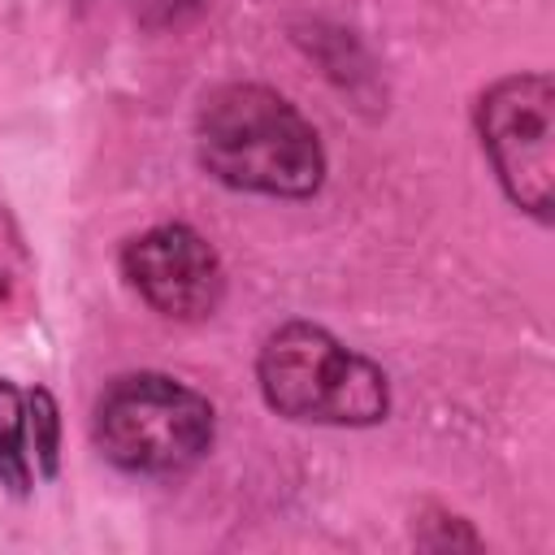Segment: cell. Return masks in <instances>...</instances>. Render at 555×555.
<instances>
[{
    "mask_svg": "<svg viewBox=\"0 0 555 555\" xmlns=\"http://www.w3.org/2000/svg\"><path fill=\"white\" fill-rule=\"evenodd\" d=\"M195 156L234 191L308 199L325 182L317 126L264 82H221L195 108Z\"/></svg>",
    "mask_w": 555,
    "mask_h": 555,
    "instance_id": "6da1fadb",
    "label": "cell"
},
{
    "mask_svg": "<svg viewBox=\"0 0 555 555\" xmlns=\"http://www.w3.org/2000/svg\"><path fill=\"white\" fill-rule=\"evenodd\" d=\"M256 386L278 416L299 425L364 429L390 412L386 373L312 321H286L264 338Z\"/></svg>",
    "mask_w": 555,
    "mask_h": 555,
    "instance_id": "7a4b0ae2",
    "label": "cell"
},
{
    "mask_svg": "<svg viewBox=\"0 0 555 555\" xmlns=\"http://www.w3.org/2000/svg\"><path fill=\"white\" fill-rule=\"evenodd\" d=\"M217 434L212 403L169 373H121L113 377L91 416L100 455L130 477H178L191 473Z\"/></svg>",
    "mask_w": 555,
    "mask_h": 555,
    "instance_id": "3957f363",
    "label": "cell"
},
{
    "mask_svg": "<svg viewBox=\"0 0 555 555\" xmlns=\"http://www.w3.org/2000/svg\"><path fill=\"white\" fill-rule=\"evenodd\" d=\"M481 152L503 195L533 221L555 212V82L542 69L490 82L473 108Z\"/></svg>",
    "mask_w": 555,
    "mask_h": 555,
    "instance_id": "277c9868",
    "label": "cell"
},
{
    "mask_svg": "<svg viewBox=\"0 0 555 555\" xmlns=\"http://www.w3.org/2000/svg\"><path fill=\"white\" fill-rule=\"evenodd\" d=\"M121 273L139 299L169 321H204L225 299V269L217 247L182 221L134 234L121 247Z\"/></svg>",
    "mask_w": 555,
    "mask_h": 555,
    "instance_id": "5b68a950",
    "label": "cell"
},
{
    "mask_svg": "<svg viewBox=\"0 0 555 555\" xmlns=\"http://www.w3.org/2000/svg\"><path fill=\"white\" fill-rule=\"evenodd\" d=\"M295 43L356 100H364L369 91H377V74H373V61L364 56V48L351 39V30H338V26H325V22H312V26H299Z\"/></svg>",
    "mask_w": 555,
    "mask_h": 555,
    "instance_id": "8992f818",
    "label": "cell"
},
{
    "mask_svg": "<svg viewBox=\"0 0 555 555\" xmlns=\"http://www.w3.org/2000/svg\"><path fill=\"white\" fill-rule=\"evenodd\" d=\"M35 477L30 464V442H26V395L0 377V486L9 494H26Z\"/></svg>",
    "mask_w": 555,
    "mask_h": 555,
    "instance_id": "52a82bcc",
    "label": "cell"
},
{
    "mask_svg": "<svg viewBox=\"0 0 555 555\" xmlns=\"http://www.w3.org/2000/svg\"><path fill=\"white\" fill-rule=\"evenodd\" d=\"M26 442H30V464L43 481L56 477L61 468V408L52 399V390L35 386L26 395Z\"/></svg>",
    "mask_w": 555,
    "mask_h": 555,
    "instance_id": "ba28073f",
    "label": "cell"
},
{
    "mask_svg": "<svg viewBox=\"0 0 555 555\" xmlns=\"http://www.w3.org/2000/svg\"><path fill=\"white\" fill-rule=\"evenodd\" d=\"M421 516H425V520H434V525H438V533L416 538V546H425V551H455V546L477 551V546H481V538L468 529V520H464V516H451V512H442V507H425Z\"/></svg>",
    "mask_w": 555,
    "mask_h": 555,
    "instance_id": "9c48e42d",
    "label": "cell"
},
{
    "mask_svg": "<svg viewBox=\"0 0 555 555\" xmlns=\"http://www.w3.org/2000/svg\"><path fill=\"white\" fill-rule=\"evenodd\" d=\"M191 9H199V0H139V13H143L147 22H156V26L178 22V17L191 13Z\"/></svg>",
    "mask_w": 555,
    "mask_h": 555,
    "instance_id": "30bf717a",
    "label": "cell"
}]
</instances>
